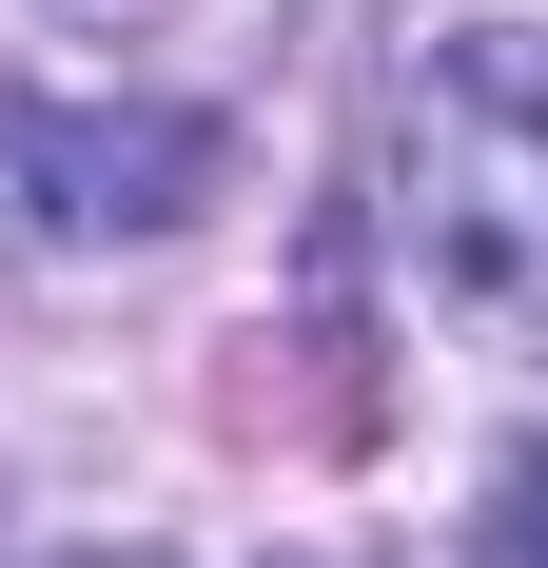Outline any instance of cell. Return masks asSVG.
I'll return each instance as SVG.
<instances>
[{
	"label": "cell",
	"mask_w": 548,
	"mask_h": 568,
	"mask_svg": "<svg viewBox=\"0 0 548 568\" xmlns=\"http://www.w3.org/2000/svg\"><path fill=\"white\" fill-rule=\"evenodd\" d=\"M59 568H158V549H59Z\"/></svg>",
	"instance_id": "obj_4"
},
{
	"label": "cell",
	"mask_w": 548,
	"mask_h": 568,
	"mask_svg": "<svg viewBox=\"0 0 548 568\" xmlns=\"http://www.w3.org/2000/svg\"><path fill=\"white\" fill-rule=\"evenodd\" d=\"M216 118L176 99H0V275L20 255H138L196 216Z\"/></svg>",
	"instance_id": "obj_2"
},
{
	"label": "cell",
	"mask_w": 548,
	"mask_h": 568,
	"mask_svg": "<svg viewBox=\"0 0 548 568\" xmlns=\"http://www.w3.org/2000/svg\"><path fill=\"white\" fill-rule=\"evenodd\" d=\"M490 568H548V452H490V510H470Z\"/></svg>",
	"instance_id": "obj_3"
},
{
	"label": "cell",
	"mask_w": 548,
	"mask_h": 568,
	"mask_svg": "<svg viewBox=\"0 0 548 568\" xmlns=\"http://www.w3.org/2000/svg\"><path fill=\"white\" fill-rule=\"evenodd\" d=\"M392 255L432 314L548 353V40L529 20H450L392 59V138H373Z\"/></svg>",
	"instance_id": "obj_1"
},
{
	"label": "cell",
	"mask_w": 548,
	"mask_h": 568,
	"mask_svg": "<svg viewBox=\"0 0 548 568\" xmlns=\"http://www.w3.org/2000/svg\"><path fill=\"white\" fill-rule=\"evenodd\" d=\"M450 568H490V549H470V529H450Z\"/></svg>",
	"instance_id": "obj_5"
}]
</instances>
